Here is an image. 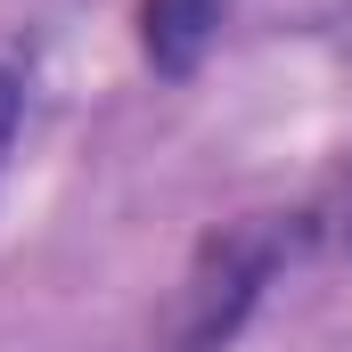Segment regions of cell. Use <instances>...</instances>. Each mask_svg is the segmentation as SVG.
I'll return each instance as SVG.
<instances>
[{
  "label": "cell",
  "mask_w": 352,
  "mask_h": 352,
  "mask_svg": "<svg viewBox=\"0 0 352 352\" xmlns=\"http://www.w3.org/2000/svg\"><path fill=\"white\" fill-rule=\"evenodd\" d=\"M295 246H303V221L295 213H246V221L213 230L197 246L188 278H180V311H173V336L164 344L173 352H221L246 328V311L263 303V287L295 263Z\"/></svg>",
  "instance_id": "cell-1"
},
{
  "label": "cell",
  "mask_w": 352,
  "mask_h": 352,
  "mask_svg": "<svg viewBox=\"0 0 352 352\" xmlns=\"http://www.w3.org/2000/svg\"><path fill=\"white\" fill-rule=\"evenodd\" d=\"M221 16H230V0H140V58L173 82L197 74L205 50L221 41Z\"/></svg>",
  "instance_id": "cell-2"
},
{
  "label": "cell",
  "mask_w": 352,
  "mask_h": 352,
  "mask_svg": "<svg viewBox=\"0 0 352 352\" xmlns=\"http://www.w3.org/2000/svg\"><path fill=\"white\" fill-rule=\"evenodd\" d=\"M16 123H25V82L0 66V164H8V148H16Z\"/></svg>",
  "instance_id": "cell-3"
},
{
  "label": "cell",
  "mask_w": 352,
  "mask_h": 352,
  "mask_svg": "<svg viewBox=\"0 0 352 352\" xmlns=\"http://www.w3.org/2000/svg\"><path fill=\"white\" fill-rule=\"evenodd\" d=\"M344 238H352V221H344Z\"/></svg>",
  "instance_id": "cell-4"
}]
</instances>
